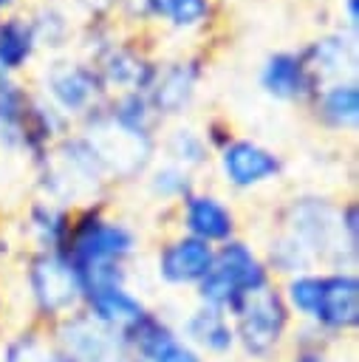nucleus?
I'll use <instances>...</instances> for the list:
<instances>
[{
  "instance_id": "1",
  "label": "nucleus",
  "mask_w": 359,
  "mask_h": 362,
  "mask_svg": "<svg viewBox=\"0 0 359 362\" xmlns=\"http://www.w3.org/2000/svg\"><path fill=\"white\" fill-rule=\"evenodd\" d=\"M286 229L314 260L317 269H356L359 212L356 204H334L319 195H300L286 206Z\"/></svg>"
},
{
  "instance_id": "2",
  "label": "nucleus",
  "mask_w": 359,
  "mask_h": 362,
  "mask_svg": "<svg viewBox=\"0 0 359 362\" xmlns=\"http://www.w3.org/2000/svg\"><path fill=\"white\" fill-rule=\"evenodd\" d=\"M237 354L249 362H274L288 351L294 317L286 308L277 280L243 297L229 314Z\"/></svg>"
},
{
  "instance_id": "3",
  "label": "nucleus",
  "mask_w": 359,
  "mask_h": 362,
  "mask_svg": "<svg viewBox=\"0 0 359 362\" xmlns=\"http://www.w3.org/2000/svg\"><path fill=\"white\" fill-rule=\"evenodd\" d=\"M269 283H274V277L269 274L263 255L254 246H249L246 240L232 238V240L215 246L212 269L192 291H195L198 305L232 314L243 297L266 288Z\"/></svg>"
},
{
  "instance_id": "4",
  "label": "nucleus",
  "mask_w": 359,
  "mask_h": 362,
  "mask_svg": "<svg viewBox=\"0 0 359 362\" xmlns=\"http://www.w3.org/2000/svg\"><path fill=\"white\" fill-rule=\"evenodd\" d=\"M136 249H139V238L133 226H127L119 218L105 215V209L96 204V206H85L73 212L71 232H68L62 252L82 277L96 269L127 266Z\"/></svg>"
},
{
  "instance_id": "5",
  "label": "nucleus",
  "mask_w": 359,
  "mask_h": 362,
  "mask_svg": "<svg viewBox=\"0 0 359 362\" xmlns=\"http://www.w3.org/2000/svg\"><path fill=\"white\" fill-rule=\"evenodd\" d=\"M105 184L107 178L85 139H65L42 158L40 187L45 192V201L59 204L71 212L96 206Z\"/></svg>"
},
{
  "instance_id": "6",
  "label": "nucleus",
  "mask_w": 359,
  "mask_h": 362,
  "mask_svg": "<svg viewBox=\"0 0 359 362\" xmlns=\"http://www.w3.org/2000/svg\"><path fill=\"white\" fill-rule=\"evenodd\" d=\"M25 294L31 320L42 328H51L62 317L82 308V277L62 249L31 252L23 269Z\"/></svg>"
},
{
  "instance_id": "7",
  "label": "nucleus",
  "mask_w": 359,
  "mask_h": 362,
  "mask_svg": "<svg viewBox=\"0 0 359 362\" xmlns=\"http://www.w3.org/2000/svg\"><path fill=\"white\" fill-rule=\"evenodd\" d=\"M319 339L342 345L359 328V274L356 269H319V297L305 322Z\"/></svg>"
},
{
  "instance_id": "8",
  "label": "nucleus",
  "mask_w": 359,
  "mask_h": 362,
  "mask_svg": "<svg viewBox=\"0 0 359 362\" xmlns=\"http://www.w3.org/2000/svg\"><path fill=\"white\" fill-rule=\"evenodd\" d=\"M48 331L68 362H124L127 359V345L122 331H113L105 322L93 320L85 308L62 317Z\"/></svg>"
},
{
  "instance_id": "9",
  "label": "nucleus",
  "mask_w": 359,
  "mask_h": 362,
  "mask_svg": "<svg viewBox=\"0 0 359 362\" xmlns=\"http://www.w3.org/2000/svg\"><path fill=\"white\" fill-rule=\"evenodd\" d=\"M88 141V147L93 150L105 178H136L144 173L153 144L150 136L136 133L122 127L119 122L107 119H96L93 127L88 130V136H82Z\"/></svg>"
},
{
  "instance_id": "10",
  "label": "nucleus",
  "mask_w": 359,
  "mask_h": 362,
  "mask_svg": "<svg viewBox=\"0 0 359 362\" xmlns=\"http://www.w3.org/2000/svg\"><path fill=\"white\" fill-rule=\"evenodd\" d=\"M127 356L136 362H206L178 334V328L158 311H147L124 334Z\"/></svg>"
},
{
  "instance_id": "11",
  "label": "nucleus",
  "mask_w": 359,
  "mask_h": 362,
  "mask_svg": "<svg viewBox=\"0 0 359 362\" xmlns=\"http://www.w3.org/2000/svg\"><path fill=\"white\" fill-rule=\"evenodd\" d=\"M178 223L184 235L209 246H220L237 238V215L229 201L204 189H192L184 201H178Z\"/></svg>"
},
{
  "instance_id": "12",
  "label": "nucleus",
  "mask_w": 359,
  "mask_h": 362,
  "mask_svg": "<svg viewBox=\"0 0 359 362\" xmlns=\"http://www.w3.org/2000/svg\"><path fill=\"white\" fill-rule=\"evenodd\" d=\"M215 246L184 232L167 238L155 252V274L170 288H195L212 269Z\"/></svg>"
},
{
  "instance_id": "13",
  "label": "nucleus",
  "mask_w": 359,
  "mask_h": 362,
  "mask_svg": "<svg viewBox=\"0 0 359 362\" xmlns=\"http://www.w3.org/2000/svg\"><path fill=\"white\" fill-rule=\"evenodd\" d=\"M220 175L232 189H254L283 173L280 156L249 139H229L218 156Z\"/></svg>"
},
{
  "instance_id": "14",
  "label": "nucleus",
  "mask_w": 359,
  "mask_h": 362,
  "mask_svg": "<svg viewBox=\"0 0 359 362\" xmlns=\"http://www.w3.org/2000/svg\"><path fill=\"white\" fill-rule=\"evenodd\" d=\"M175 328H178L181 339L195 354H201L206 362H226L229 356L237 354L232 320L223 311H215V308H206V305L195 303L184 314L181 325H175Z\"/></svg>"
},
{
  "instance_id": "15",
  "label": "nucleus",
  "mask_w": 359,
  "mask_h": 362,
  "mask_svg": "<svg viewBox=\"0 0 359 362\" xmlns=\"http://www.w3.org/2000/svg\"><path fill=\"white\" fill-rule=\"evenodd\" d=\"M82 308L113 331H127L150 308L127 283H99L82 291Z\"/></svg>"
},
{
  "instance_id": "16",
  "label": "nucleus",
  "mask_w": 359,
  "mask_h": 362,
  "mask_svg": "<svg viewBox=\"0 0 359 362\" xmlns=\"http://www.w3.org/2000/svg\"><path fill=\"white\" fill-rule=\"evenodd\" d=\"M0 362H68L51 331L37 322H23L0 337Z\"/></svg>"
},
{
  "instance_id": "17",
  "label": "nucleus",
  "mask_w": 359,
  "mask_h": 362,
  "mask_svg": "<svg viewBox=\"0 0 359 362\" xmlns=\"http://www.w3.org/2000/svg\"><path fill=\"white\" fill-rule=\"evenodd\" d=\"M260 82L266 93L277 99H305L314 90V74L305 59L297 54H274L266 59L260 71Z\"/></svg>"
},
{
  "instance_id": "18",
  "label": "nucleus",
  "mask_w": 359,
  "mask_h": 362,
  "mask_svg": "<svg viewBox=\"0 0 359 362\" xmlns=\"http://www.w3.org/2000/svg\"><path fill=\"white\" fill-rule=\"evenodd\" d=\"M48 90L65 113H82L99 93V76L85 65L62 62L51 71Z\"/></svg>"
},
{
  "instance_id": "19",
  "label": "nucleus",
  "mask_w": 359,
  "mask_h": 362,
  "mask_svg": "<svg viewBox=\"0 0 359 362\" xmlns=\"http://www.w3.org/2000/svg\"><path fill=\"white\" fill-rule=\"evenodd\" d=\"M71 218H73V212L59 204H51L45 198L34 201L25 212V232H28V240L34 243L31 252L65 249V240L71 232Z\"/></svg>"
},
{
  "instance_id": "20",
  "label": "nucleus",
  "mask_w": 359,
  "mask_h": 362,
  "mask_svg": "<svg viewBox=\"0 0 359 362\" xmlns=\"http://www.w3.org/2000/svg\"><path fill=\"white\" fill-rule=\"evenodd\" d=\"M28 96L20 90V85L8 82L6 74H0V141L8 147H28Z\"/></svg>"
},
{
  "instance_id": "21",
  "label": "nucleus",
  "mask_w": 359,
  "mask_h": 362,
  "mask_svg": "<svg viewBox=\"0 0 359 362\" xmlns=\"http://www.w3.org/2000/svg\"><path fill=\"white\" fill-rule=\"evenodd\" d=\"M263 263H266V269H269V274L277 280H286V277H291V274H302V272H314L317 266H314V260H311V255L286 232V229H280L271 240H269V246H266V252H263Z\"/></svg>"
},
{
  "instance_id": "22",
  "label": "nucleus",
  "mask_w": 359,
  "mask_h": 362,
  "mask_svg": "<svg viewBox=\"0 0 359 362\" xmlns=\"http://www.w3.org/2000/svg\"><path fill=\"white\" fill-rule=\"evenodd\" d=\"M195 74L187 65H172L155 85H153V102L158 113H181L184 105L192 99Z\"/></svg>"
},
{
  "instance_id": "23",
  "label": "nucleus",
  "mask_w": 359,
  "mask_h": 362,
  "mask_svg": "<svg viewBox=\"0 0 359 362\" xmlns=\"http://www.w3.org/2000/svg\"><path fill=\"white\" fill-rule=\"evenodd\" d=\"M34 42H37L34 28L25 20H20V17L6 20L0 25V74L25 65V59L34 51Z\"/></svg>"
},
{
  "instance_id": "24",
  "label": "nucleus",
  "mask_w": 359,
  "mask_h": 362,
  "mask_svg": "<svg viewBox=\"0 0 359 362\" xmlns=\"http://www.w3.org/2000/svg\"><path fill=\"white\" fill-rule=\"evenodd\" d=\"M319 116L331 127H353L359 116V93L351 82H336L319 96Z\"/></svg>"
},
{
  "instance_id": "25",
  "label": "nucleus",
  "mask_w": 359,
  "mask_h": 362,
  "mask_svg": "<svg viewBox=\"0 0 359 362\" xmlns=\"http://www.w3.org/2000/svg\"><path fill=\"white\" fill-rule=\"evenodd\" d=\"M286 356H288L286 362H345L339 356V345H331V342L319 339L311 328L297 325V322H294Z\"/></svg>"
},
{
  "instance_id": "26",
  "label": "nucleus",
  "mask_w": 359,
  "mask_h": 362,
  "mask_svg": "<svg viewBox=\"0 0 359 362\" xmlns=\"http://www.w3.org/2000/svg\"><path fill=\"white\" fill-rule=\"evenodd\" d=\"M147 187H150V192L158 201H175L178 204V201H184L195 189V181H192V173L189 170L167 161V164H161V167H155L150 173Z\"/></svg>"
},
{
  "instance_id": "27",
  "label": "nucleus",
  "mask_w": 359,
  "mask_h": 362,
  "mask_svg": "<svg viewBox=\"0 0 359 362\" xmlns=\"http://www.w3.org/2000/svg\"><path fill=\"white\" fill-rule=\"evenodd\" d=\"M144 6L175 28H192L209 14V0H144Z\"/></svg>"
},
{
  "instance_id": "28",
  "label": "nucleus",
  "mask_w": 359,
  "mask_h": 362,
  "mask_svg": "<svg viewBox=\"0 0 359 362\" xmlns=\"http://www.w3.org/2000/svg\"><path fill=\"white\" fill-rule=\"evenodd\" d=\"M167 153H170V161L172 164H178V167H184V170L192 173V170H198V167H204L209 161V141L201 139L195 130L181 127V130H175L170 136Z\"/></svg>"
},
{
  "instance_id": "29",
  "label": "nucleus",
  "mask_w": 359,
  "mask_h": 362,
  "mask_svg": "<svg viewBox=\"0 0 359 362\" xmlns=\"http://www.w3.org/2000/svg\"><path fill=\"white\" fill-rule=\"evenodd\" d=\"M351 62V54H348V42L342 37H328V40H319L308 48V71L311 74H342V68H348Z\"/></svg>"
},
{
  "instance_id": "30",
  "label": "nucleus",
  "mask_w": 359,
  "mask_h": 362,
  "mask_svg": "<svg viewBox=\"0 0 359 362\" xmlns=\"http://www.w3.org/2000/svg\"><path fill=\"white\" fill-rule=\"evenodd\" d=\"M348 17L351 23H356V0H348Z\"/></svg>"
},
{
  "instance_id": "31",
  "label": "nucleus",
  "mask_w": 359,
  "mask_h": 362,
  "mask_svg": "<svg viewBox=\"0 0 359 362\" xmlns=\"http://www.w3.org/2000/svg\"><path fill=\"white\" fill-rule=\"evenodd\" d=\"M3 314H6V300H3V288H0V322H3Z\"/></svg>"
},
{
  "instance_id": "32",
  "label": "nucleus",
  "mask_w": 359,
  "mask_h": 362,
  "mask_svg": "<svg viewBox=\"0 0 359 362\" xmlns=\"http://www.w3.org/2000/svg\"><path fill=\"white\" fill-rule=\"evenodd\" d=\"M11 3H14V0H0V8H8Z\"/></svg>"
},
{
  "instance_id": "33",
  "label": "nucleus",
  "mask_w": 359,
  "mask_h": 362,
  "mask_svg": "<svg viewBox=\"0 0 359 362\" xmlns=\"http://www.w3.org/2000/svg\"><path fill=\"white\" fill-rule=\"evenodd\" d=\"M124 362H136V359H130V356H127V359H124Z\"/></svg>"
}]
</instances>
